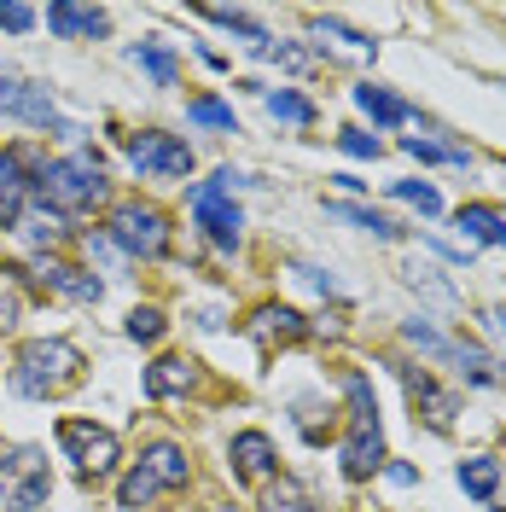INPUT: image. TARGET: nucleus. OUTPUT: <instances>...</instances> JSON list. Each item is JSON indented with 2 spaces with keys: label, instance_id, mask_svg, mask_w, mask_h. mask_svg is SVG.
Wrapping results in <instances>:
<instances>
[{
  "label": "nucleus",
  "instance_id": "11",
  "mask_svg": "<svg viewBox=\"0 0 506 512\" xmlns=\"http://www.w3.org/2000/svg\"><path fill=\"white\" fill-rule=\"evenodd\" d=\"M274 466H280V460H274V443H268V437H262V431H239V437H233V472H239V478H274Z\"/></svg>",
  "mask_w": 506,
  "mask_h": 512
},
{
  "label": "nucleus",
  "instance_id": "10",
  "mask_svg": "<svg viewBox=\"0 0 506 512\" xmlns=\"http://www.w3.org/2000/svg\"><path fill=\"white\" fill-rule=\"evenodd\" d=\"M30 192H35V181H24V163H18V152H0V227H18V222H24Z\"/></svg>",
  "mask_w": 506,
  "mask_h": 512
},
{
  "label": "nucleus",
  "instance_id": "23",
  "mask_svg": "<svg viewBox=\"0 0 506 512\" xmlns=\"http://www.w3.org/2000/svg\"><path fill=\"white\" fill-rule=\"evenodd\" d=\"M268 111L280 117V123H297V128H309L315 123V105L303 94H291V88H280V94H268Z\"/></svg>",
  "mask_w": 506,
  "mask_h": 512
},
{
  "label": "nucleus",
  "instance_id": "17",
  "mask_svg": "<svg viewBox=\"0 0 506 512\" xmlns=\"http://www.w3.org/2000/svg\"><path fill=\"white\" fill-rule=\"evenodd\" d=\"M355 105H361V111H367L373 123H408V117H413L408 99L384 94V88H373V82H367V88H355Z\"/></svg>",
  "mask_w": 506,
  "mask_h": 512
},
{
  "label": "nucleus",
  "instance_id": "8",
  "mask_svg": "<svg viewBox=\"0 0 506 512\" xmlns=\"http://www.w3.org/2000/svg\"><path fill=\"white\" fill-rule=\"evenodd\" d=\"M192 216H198V227L222 245V251H233L239 245V227H245V216H239V204L227 198L222 181H204V187H192Z\"/></svg>",
  "mask_w": 506,
  "mask_h": 512
},
{
  "label": "nucleus",
  "instance_id": "15",
  "mask_svg": "<svg viewBox=\"0 0 506 512\" xmlns=\"http://www.w3.org/2000/svg\"><path fill=\"white\" fill-rule=\"evenodd\" d=\"M262 512H320L315 489L297 478H274L268 483V495H262Z\"/></svg>",
  "mask_w": 506,
  "mask_h": 512
},
{
  "label": "nucleus",
  "instance_id": "24",
  "mask_svg": "<svg viewBox=\"0 0 506 512\" xmlns=\"http://www.w3.org/2000/svg\"><path fill=\"white\" fill-rule=\"evenodd\" d=\"M332 216H344V222L367 227V233H379V239H396L402 227L390 222V216H379V210H367V204H332Z\"/></svg>",
  "mask_w": 506,
  "mask_h": 512
},
{
  "label": "nucleus",
  "instance_id": "29",
  "mask_svg": "<svg viewBox=\"0 0 506 512\" xmlns=\"http://www.w3.org/2000/svg\"><path fill=\"white\" fill-rule=\"evenodd\" d=\"M408 152H413V158H425V163H466L460 146H437V140H419V134L408 140Z\"/></svg>",
  "mask_w": 506,
  "mask_h": 512
},
{
  "label": "nucleus",
  "instance_id": "27",
  "mask_svg": "<svg viewBox=\"0 0 506 512\" xmlns=\"http://www.w3.org/2000/svg\"><path fill=\"white\" fill-rule=\"evenodd\" d=\"M187 117L204 128H233V105H222V99H192Z\"/></svg>",
  "mask_w": 506,
  "mask_h": 512
},
{
  "label": "nucleus",
  "instance_id": "3",
  "mask_svg": "<svg viewBox=\"0 0 506 512\" xmlns=\"http://www.w3.org/2000/svg\"><path fill=\"white\" fill-rule=\"evenodd\" d=\"M76 373H82V350H76V344H64V338H35V344H24V355H18L12 384H18L24 396H59L64 384H76Z\"/></svg>",
  "mask_w": 506,
  "mask_h": 512
},
{
  "label": "nucleus",
  "instance_id": "18",
  "mask_svg": "<svg viewBox=\"0 0 506 512\" xmlns=\"http://www.w3.org/2000/svg\"><path fill=\"white\" fill-rule=\"evenodd\" d=\"M134 64H140L158 88H175V76H181L175 53H169V47H158V41H140V47H134Z\"/></svg>",
  "mask_w": 506,
  "mask_h": 512
},
{
  "label": "nucleus",
  "instance_id": "31",
  "mask_svg": "<svg viewBox=\"0 0 506 512\" xmlns=\"http://www.w3.org/2000/svg\"><path fill=\"white\" fill-rule=\"evenodd\" d=\"M338 146H344L349 158H379V140H373V134H361V128H344V134H338Z\"/></svg>",
  "mask_w": 506,
  "mask_h": 512
},
{
  "label": "nucleus",
  "instance_id": "30",
  "mask_svg": "<svg viewBox=\"0 0 506 512\" xmlns=\"http://www.w3.org/2000/svg\"><path fill=\"white\" fill-rule=\"evenodd\" d=\"M35 6H18V0H0V30H12V35H24V30H35Z\"/></svg>",
  "mask_w": 506,
  "mask_h": 512
},
{
  "label": "nucleus",
  "instance_id": "7",
  "mask_svg": "<svg viewBox=\"0 0 506 512\" xmlns=\"http://www.w3.org/2000/svg\"><path fill=\"white\" fill-rule=\"evenodd\" d=\"M59 443H64V454H70L88 478L117 472V437H111L105 425H94V419H64V425H59Z\"/></svg>",
  "mask_w": 506,
  "mask_h": 512
},
{
  "label": "nucleus",
  "instance_id": "25",
  "mask_svg": "<svg viewBox=\"0 0 506 512\" xmlns=\"http://www.w3.org/2000/svg\"><path fill=\"white\" fill-rule=\"evenodd\" d=\"M390 198H402V204H419L425 216H437V210H443L437 187H425V181H396V187H390Z\"/></svg>",
  "mask_w": 506,
  "mask_h": 512
},
{
  "label": "nucleus",
  "instance_id": "16",
  "mask_svg": "<svg viewBox=\"0 0 506 512\" xmlns=\"http://www.w3.org/2000/svg\"><path fill=\"white\" fill-rule=\"evenodd\" d=\"M140 466H146L163 489H181V483H187V454H181L175 443H152L146 454H140Z\"/></svg>",
  "mask_w": 506,
  "mask_h": 512
},
{
  "label": "nucleus",
  "instance_id": "5",
  "mask_svg": "<svg viewBox=\"0 0 506 512\" xmlns=\"http://www.w3.org/2000/svg\"><path fill=\"white\" fill-rule=\"evenodd\" d=\"M111 239H117V251L152 262V256L169 251V216L152 210V204H117L111 210Z\"/></svg>",
  "mask_w": 506,
  "mask_h": 512
},
{
  "label": "nucleus",
  "instance_id": "19",
  "mask_svg": "<svg viewBox=\"0 0 506 512\" xmlns=\"http://www.w3.org/2000/svg\"><path fill=\"white\" fill-rule=\"evenodd\" d=\"M251 338H303V315H291V309H256V320H251Z\"/></svg>",
  "mask_w": 506,
  "mask_h": 512
},
{
  "label": "nucleus",
  "instance_id": "26",
  "mask_svg": "<svg viewBox=\"0 0 506 512\" xmlns=\"http://www.w3.org/2000/svg\"><path fill=\"white\" fill-rule=\"evenodd\" d=\"M163 326H169V320H163L158 309H134V315H128V338H134V344H158Z\"/></svg>",
  "mask_w": 506,
  "mask_h": 512
},
{
  "label": "nucleus",
  "instance_id": "22",
  "mask_svg": "<svg viewBox=\"0 0 506 512\" xmlns=\"http://www.w3.org/2000/svg\"><path fill=\"white\" fill-rule=\"evenodd\" d=\"M158 489H163V483L152 478L146 466H134V472H128V478L117 483V507H134V512H140L146 501H152V495H158Z\"/></svg>",
  "mask_w": 506,
  "mask_h": 512
},
{
  "label": "nucleus",
  "instance_id": "2",
  "mask_svg": "<svg viewBox=\"0 0 506 512\" xmlns=\"http://www.w3.org/2000/svg\"><path fill=\"white\" fill-rule=\"evenodd\" d=\"M384 466V431H379V408H373V390L355 373L349 379V437H344V478L367 483Z\"/></svg>",
  "mask_w": 506,
  "mask_h": 512
},
{
  "label": "nucleus",
  "instance_id": "6",
  "mask_svg": "<svg viewBox=\"0 0 506 512\" xmlns=\"http://www.w3.org/2000/svg\"><path fill=\"white\" fill-rule=\"evenodd\" d=\"M128 163H134L140 175L181 181V175L192 169V146H187V140H175V134H158V128H146V134H128Z\"/></svg>",
  "mask_w": 506,
  "mask_h": 512
},
{
  "label": "nucleus",
  "instance_id": "14",
  "mask_svg": "<svg viewBox=\"0 0 506 512\" xmlns=\"http://www.w3.org/2000/svg\"><path fill=\"white\" fill-rule=\"evenodd\" d=\"M41 280L64 297H76V303H99V280L94 274H82V268H70V262H41Z\"/></svg>",
  "mask_w": 506,
  "mask_h": 512
},
{
  "label": "nucleus",
  "instance_id": "13",
  "mask_svg": "<svg viewBox=\"0 0 506 512\" xmlns=\"http://www.w3.org/2000/svg\"><path fill=\"white\" fill-rule=\"evenodd\" d=\"M454 227H460L466 239H477V245H506V216L489 210V204H466V210L454 216Z\"/></svg>",
  "mask_w": 506,
  "mask_h": 512
},
{
  "label": "nucleus",
  "instance_id": "12",
  "mask_svg": "<svg viewBox=\"0 0 506 512\" xmlns=\"http://www.w3.org/2000/svg\"><path fill=\"white\" fill-rule=\"evenodd\" d=\"M192 384H198V367L181 361V355H163V361L146 367V390H152V396H187Z\"/></svg>",
  "mask_w": 506,
  "mask_h": 512
},
{
  "label": "nucleus",
  "instance_id": "9",
  "mask_svg": "<svg viewBox=\"0 0 506 512\" xmlns=\"http://www.w3.org/2000/svg\"><path fill=\"white\" fill-rule=\"evenodd\" d=\"M47 30L64 35V41H94V35L111 30V12L76 6V0H53V6H47Z\"/></svg>",
  "mask_w": 506,
  "mask_h": 512
},
{
  "label": "nucleus",
  "instance_id": "21",
  "mask_svg": "<svg viewBox=\"0 0 506 512\" xmlns=\"http://www.w3.org/2000/svg\"><path fill=\"white\" fill-rule=\"evenodd\" d=\"M460 489H466V495H477V501H489V495L501 489V466H495L489 454L466 460V466H460Z\"/></svg>",
  "mask_w": 506,
  "mask_h": 512
},
{
  "label": "nucleus",
  "instance_id": "1",
  "mask_svg": "<svg viewBox=\"0 0 506 512\" xmlns=\"http://www.w3.org/2000/svg\"><path fill=\"white\" fill-rule=\"evenodd\" d=\"M105 163L99 152H76V158H53L41 163V175H35V198L47 204V210H59V216H82V210H94L105 204Z\"/></svg>",
  "mask_w": 506,
  "mask_h": 512
},
{
  "label": "nucleus",
  "instance_id": "28",
  "mask_svg": "<svg viewBox=\"0 0 506 512\" xmlns=\"http://www.w3.org/2000/svg\"><path fill=\"white\" fill-rule=\"evenodd\" d=\"M204 18H210V24H222V30H239V35H251L256 47L268 41V35H262V24H256V18H245V12H227V6H210Z\"/></svg>",
  "mask_w": 506,
  "mask_h": 512
},
{
  "label": "nucleus",
  "instance_id": "4",
  "mask_svg": "<svg viewBox=\"0 0 506 512\" xmlns=\"http://www.w3.org/2000/svg\"><path fill=\"white\" fill-rule=\"evenodd\" d=\"M53 489L47 454L41 448H12L0 454V512H35Z\"/></svg>",
  "mask_w": 506,
  "mask_h": 512
},
{
  "label": "nucleus",
  "instance_id": "32",
  "mask_svg": "<svg viewBox=\"0 0 506 512\" xmlns=\"http://www.w3.org/2000/svg\"><path fill=\"white\" fill-rule=\"evenodd\" d=\"M12 326H18V297L0 291V332H12Z\"/></svg>",
  "mask_w": 506,
  "mask_h": 512
},
{
  "label": "nucleus",
  "instance_id": "20",
  "mask_svg": "<svg viewBox=\"0 0 506 512\" xmlns=\"http://www.w3.org/2000/svg\"><path fill=\"white\" fill-rule=\"evenodd\" d=\"M408 390H413V402H425V408H431V425H437V431H448V414H454V396H448V390H437V384L425 379V373H408Z\"/></svg>",
  "mask_w": 506,
  "mask_h": 512
}]
</instances>
